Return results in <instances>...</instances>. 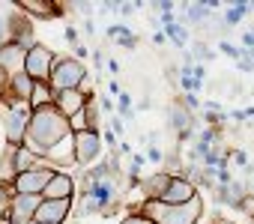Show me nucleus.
<instances>
[{"mask_svg":"<svg viewBox=\"0 0 254 224\" xmlns=\"http://www.w3.org/2000/svg\"><path fill=\"white\" fill-rule=\"evenodd\" d=\"M69 135V120L60 114L54 105L48 108H39V111H30V123H27V135H24V147L36 156L45 159V153Z\"/></svg>","mask_w":254,"mask_h":224,"instance_id":"nucleus-1","label":"nucleus"},{"mask_svg":"<svg viewBox=\"0 0 254 224\" xmlns=\"http://www.w3.org/2000/svg\"><path fill=\"white\" fill-rule=\"evenodd\" d=\"M141 212L153 221V224H197L203 218V197H191L183 206H168L162 200H144Z\"/></svg>","mask_w":254,"mask_h":224,"instance_id":"nucleus-2","label":"nucleus"},{"mask_svg":"<svg viewBox=\"0 0 254 224\" xmlns=\"http://www.w3.org/2000/svg\"><path fill=\"white\" fill-rule=\"evenodd\" d=\"M27 123H30V108L18 105V102H0V126H3V138L6 147H21L24 135H27Z\"/></svg>","mask_w":254,"mask_h":224,"instance_id":"nucleus-3","label":"nucleus"},{"mask_svg":"<svg viewBox=\"0 0 254 224\" xmlns=\"http://www.w3.org/2000/svg\"><path fill=\"white\" fill-rule=\"evenodd\" d=\"M84 78H87V69H84L81 60H75V57H57L54 66H51V75H48V87L54 93H66V90H78Z\"/></svg>","mask_w":254,"mask_h":224,"instance_id":"nucleus-4","label":"nucleus"},{"mask_svg":"<svg viewBox=\"0 0 254 224\" xmlns=\"http://www.w3.org/2000/svg\"><path fill=\"white\" fill-rule=\"evenodd\" d=\"M54 60H57V54L48 45L33 42V48H27V57H24V75L30 81H48Z\"/></svg>","mask_w":254,"mask_h":224,"instance_id":"nucleus-5","label":"nucleus"},{"mask_svg":"<svg viewBox=\"0 0 254 224\" xmlns=\"http://www.w3.org/2000/svg\"><path fill=\"white\" fill-rule=\"evenodd\" d=\"M51 176H54V168L51 165L36 168V170H27V173H18L12 179V194H36V197H42V191H45V185H48Z\"/></svg>","mask_w":254,"mask_h":224,"instance_id":"nucleus-6","label":"nucleus"},{"mask_svg":"<svg viewBox=\"0 0 254 224\" xmlns=\"http://www.w3.org/2000/svg\"><path fill=\"white\" fill-rule=\"evenodd\" d=\"M102 150L105 147H102V135L99 132L87 129V132L75 135V162H78V168H90L93 162H99Z\"/></svg>","mask_w":254,"mask_h":224,"instance_id":"nucleus-7","label":"nucleus"},{"mask_svg":"<svg viewBox=\"0 0 254 224\" xmlns=\"http://www.w3.org/2000/svg\"><path fill=\"white\" fill-rule=\"evenodd\" d=\"M45 165H51L54 170L57 168H78L75 162V135L69 132L66 138H60L48 153H45Z\"/></svg>","mask_w":254,"mask_h":224,"instance_id":"nucleus-8","label":"nucleus"},{"mask_svg":"<svg viewBox=\"0 0 254 224\" xmlns=\"http://www.w3.org/2000/svg\"><path fill=\"white\" fill-rule=\"evenodd\" d=\"M69 215H72V197L69 200H42L33 221L36 224H66Z\"/></svg>","mask_w":254,"mask_h":224,"instance_id":"nucleus-9","label":"nucleus"},{"mask_svg":"<svg viewBox=\"0 0 254 224\" xmlns=\"http://www.w3.org/2000/svg\"><path fill=\"white\" fill-rule=\"evenodd\" d=\"M75 191H78L75 176L66 170H54V176L48 179V185L42 191V200H69V197H75Z\"/></svg>","mask_w":254,"mask_h":224,"instance_id":"nucleus-10","label":"nucleus"},{"mask_svg":"<svg viewBox=\"0 0 254 224\" xmlns=\"http://www.w3.org/2000/svg\"><path fill=\"white\" fill-rule=\"evenodd\" d=\"M27 24V18L18 15L15 3H0V48L9 45L15 39V33Z\"/></svg>","mask_w":254,"mask_h":224,"instance_id":"nucleus-11","label":"nucleus"},{"mask_svg":"<svg viewBox=\"0 0 254 224\" xmlns=\"http://www.w3.org/2000/svg\"><path fill=\"white\" fill-rule=\"evenodd\" d=\"M42 197L36 194H12V203H9V221L12 224H30L36 209H39Z\"/></svg>","mask_w":254,"mask_h":224,"instance_id":"nucleus-12","label":"nucleus"},{"mask_svg":"<svg viewBox=\"0 0 254 224\" xmlns=\"http://www.w3.org/2000/svg\"><path fill=\"white\" fill-rule=\"evenodd\" d=\"M200 191L186 179V176H171V182H168V191L162 194V203H168V206H183V203H189L191 197H197Z\"/></svg>","mask_w":254,"mask_h":224,"instance_id":"nucleus-13","label":"nucleus"},{"mask_svg":"<svg viewBox=\"0 0 254 224\" xmlns=\"http://www.w3.org/2000/svg\"><path fill=\"white\" fill-rule=\"evenodd\" d=\"M24 57H27V51H24L21 45H12V42H9V45L0 48V69L12 78V75L24 72Z\"/></svg>","mask_w":254,"mask_h":224,"instance_id":"nucleus-14","label":"nucleus"},{"mask_svg":"<svg viewBox=\"0 0 254 224\" xmlns=\"http://www.w3.org/2000/svg\"><path fill=\"white\" fill-rule=\"evenodd\" d=\"M168 182H171V176H168L165 170H156V173H150V176H141L138 188H141L144 200H162V194L168 191Z\"/></svg>","mask_w":254,"mask_h":224,"instance_id":"nucleus-15","label":"nucleus"},{"mask_svg":"<svg viewBox=\"0 0 254 224\" xmlns=\"http://www.w3.org/2000/svg\"><path fill=\"white\" fill-rule=\"evenodd\" d=\"M84 105H87V99L78 93V90H66V93H54V108L60 111V114L69 120V117H75L78 111H84Z\"/></svg>","mask_w":254,"mask_h":224,"instance_id":"nucleus-16","label":"nucleus"},{"mask_svg":"<svg viewBox=\"0 0 254 224\" xmlns=\"http://www.w3.org/2000/svg\"><path fill=\"white\" fill-rule=\"evenodd\" d=\"M248 194V185L242 182V179H230L227 185H215V200L218 203H227V206H239L242 203V197Z\"/></svg>","mask_w":254,"mask_h":224,"instance_id":"nucleus-17","label":"nucleus"},{"mask_svg":"<svg viewBox=\"0 0 254 224\" xmlns=\"http://www.w3.org/2000/svg\"><path fill=\"white\" fill-rule=\"evenodd\" d=\"M15 9H18V12H30V15H36V18H57V15L63 12L60 6L48 3V0H42V3H33V0H18Z\"/></svg>","mask_w":254,"mask_h":224,"instance_id":"nucleus-18","label":"nucleus"},{"mask_svg":"<svg viewBox=\"0 0 254 224\" xmlns=\"http://www.w3.org/2000/svg\"><path fill=\"white\" fill-rule=\"evenodd\" d=\"M12 159H15V170H18V173H27V170L45 168V159H42V156H36V153H30L24 144H21V147H15Z\"/></svg>","mask_w":254,"mask_h":224,"instance_id":"nucleus-19","label":"nucleus"},{"mask_svg":"<svg viewBox=\"0 0 254 224\" xmlns=\"http://www.w3.org/2000/svg\"><path fill=\"white\" fill-rule=\"evenodd\" d=\"M48 105H54V90L48 87V81H33V93L27 99V108L39 111V108H48Z\"/></svg>","mask_w":254,"mask_h":224,"instance_id":"nucleus-20","label":"nucleus"},{"mask_svg":"<svg viewBox=\"0 0 254 224\" xmlns=\"http://www.w3.org/2000/svg\"><path fill=\"white\" fill-rule=\"evenodd\" d=\"M248 12H251V9L242 3V0H233V6L224 12V21H221V24H224V27H236V24H239V21L248 15Z\"/></svg>","mask_w":254,"mask_h":224,"instance_id":"nucleus-21","label":"nucleus"},{"mask_svg":"<svg viewBox=\"0 0 254 224\" xmlns=\"http://www.w3.org/2000/svg\"><path fill=\"white\" fill-rule=\"evenodd\" d=\"M162 30H165V36H168V42H174L177 48H183V51H186V42H189V30H186L183 24H177V21H174V24H168V27H162Z\"/></svg>","mask_w":254,"mask_h":224,"instance_id":"nucleus-22","label":"nucleus"},{"mask_svg":"<svg viewBox=\"0 0 254 224\" xmlns=\"http://www.w3.org/2000/svg\"><path fill=\"white\" fill-rule=\"evenodd\" d=\"M191 48H194V51H191V57H194V60H197L200 66H206L209 60H215V51H212V48H209L206 42H194Z\"/></svg>","mask_w":254,"mask_h":224,"instance_id":"nucleus-23","label":"nucleus"},{"mask_svg":"<svg viewBox=\"0 0 254 224\" xmlns=\"http://www.w3.org/2000/svg\"><path fill=\"white\" fill-rule=\"evenodd\" d=\"M186 18L189 21H194V24H203L206 18H209V9L200 3V6H186Z\"/></svg>","mask_w":254,"mask_h":224,"instance_id":"nucleus-24","label":"nucleus"},{"mask_svg":"<svg viewBox=\"0 0 254 224\" xmlns=\"http://www.w3.org/2000/svg\"><path fill=\"white\" fill-rule=\"evenodd\" d=\"M218 51H221L224 57H230V60H242V54H245L242 48H236V45H233V42H227V39H221V42H218Z\"/></svg>","mask_w":254,"mask_h":224,"instance_id":"nucleus-25","label":"nucleus"},{"mask_svg":"<svg viewBox=\"0 0 254 224\" xmlns=\"http://www.w3.org/2000/svg\"><path fill=\"white\" fill-rule=\"evenodd\" d=\"M236 212H242V215H245V218H248V221L254 224V194H251V191H248V194L242 197V203L236 206Z\"/></svg>","mask_w":254,"mask_h":224,"instance_id":"nucleus-26","label":"nucleus"},{"mask_svg":"<svg viewBox=\"0 0 254 224\" xmlns=\"http://www.w3.org/2000/svg\"><path fill=\"white\" fill-rule=\"evenodd\" d=\"M120 224H153V221H150V218H147V215H144L141 209H132L129 215H126V218L120 221Z\"/></svg>","mask_w":254,"mask_h":224,"instance_id":"nucleus-27","label":"nucleus"},{"mask_svg":"<svg viewBox=\"0 0 254 224\" xmlns=\"http://www.w3.org/2000/svg\"><path fill=\"white\" fill-rule=\"evenodd\" d=\"M108 129L114 132V138H117V141H123V132H126V123H123V117H117V114H114V117L108 120Z\"/></svg>","mask_w":254,"mask_h":224,"instance_id":"nucleus-28","label":"nucleus"},{"mask_svg":"<svg viewBox=\"0 0 254 224\" xmlns=\"http://www.w3.org/2000/svg\"><path fill=\"white\" fill-rule=\"evenodd\" d=\"M9 203H12V194L6 188H0V221L9 215Z\"/></svg>","mask_w":254,"mask_h":224,"instance_id":"nucleus-29","label":"nucleus"},{"mask_svg":"<svg viewBox=\"0 0 254 224\" xmlns=\"http://www.w3.org/2000/svg\"><path fill=\"white\" fill-rule=\"evenodd\" d=\"M117 42H120V45H123L126 51H135V45H138V36H135V33L129 30V33H123V36H120Z\"/></svg>","mask_w":254,"mask_h":224,"instance_id":"nucleus-30","label":"nucleus"},{"mask_svg":"<svg viewBox=\"0 0 254 224\" xmlns=\"http://www.w3.org/2000/svg\"><path fill=\"white\" fill-rule=\"evenodd\" d=\"M183 105H189V111H191V114H194V111L200 108V99L194 96V93H183V99H180Z\"/></svg>","mask_w":254,"mask_h":224,"instance_id":"nucleus-31","label":"nucleus"},{"mask_svg":"<svg viewBox=\"0 0 254 224\" xmlns=\"http://www.w3.org/2000/svg\"><path fill=\"white\" fill-rule=\"evenodd\" d=\"M147 162H153V165H162V162H165V153H162V147H150V150H147Z\"/></svg>","mask_w":254,"mask_h":224,"instance_id":"nucleus-32","label":"nucleus"},{"mask_svg":"<svg viewBox=\"0 0 254 224\" xmlns=\"http://www.w3.org/2000/svg\"><path fill=\"white\" fill-rule=\"evenodd\" d=\"M153 9L162 12V15H168V12H174V3H171V0H153Z\"/></svg>","mask_w":254,"mask_h":224,"instance_id":"nucleus-33","label":"nucleus"},{"mask_svg":"<svg viewBox=\"0 0 254 224\" xmlns=\"http://www.w3.org/2000/svg\"><path fill=\"white\" fill-rule=\"evenodd\" d=\"M236 66H239L242 72H254V60H251L248 54H242V60H236Z\"/></svg>","mask_w":254,"mask_h":224,"instance_id":"nucleus-34","label":"nucleus"},{"mask_svg":"<svg viewBox=\"0 0 254 224\" xmlns=\"http://www.w3.org/2000/svg\"><path fill=\"white\" fill-rule=\"evenodd\" d=\"M6 90H9V75L0 69V99H6Z\"/></svg>","mask_w":254,"mask_h":224,"instance_id":"nucleus-35","label":"nucleus"},{"mask_svg":"<svg viewBox=\"0 0 254 224\" xmlns=\"http://www.w3.org/2000/svg\"><path fill=\"white\" fill-rule=\"evenodd\" d=\"M63 36H66V39H69V42H72V48H75V45H78V30H75V27H72V24H66V30H63Z\"/></svg>","mask_w":254,"mask_h":224,"instance_id":"nucleus-36","label":"nucleus"},{"mask_svg":"<svg viewBox=\"0 0 254 224\" xmlns=\"http://www.w3.org/2000/svg\"><path fill=\"white\" fill-rule=\"evenodd\" d=\"M93 66H96V72H102V66H105V54H102L99 48L93 51Z\"/></svg>","mask_w":254,"mask_h":224,"instance_id":"nucleus-37","label":"nucleus"},{"mask_svg":"<svg viewBox=\"0 0 254 224\" xmlns=\"http://www.w3.org/2000/svg\"><path fill=\"white\" fill-rule=\"evenodd\" d=\"M81 30H84L87 36H93V33H96V24H93V18H84V21H81Z\"/></svg>","mask_w":254,"mask_h":224,"instance_id":"nucleus-38","label":"nucleus"},{"mask_svg":"<svg viewBox=\"0 0 254 224\" xmlns=\"http://www.w3.org/2000/svg\"><path fill=\"white\" fill-rule=\"evenodd\" d=\"M108 93H111V96H120V93H123V87H120V81H117V78H111V81H108Z\"/></svg>","mask_w":254,"mask_h":224,"instance_id":"nucleus-39","label":"nucleus"},{"mask_svg":"<svg viewBox=\"0 0 254 224\" xmlns=\"http://www.w3.org/2000/svg\"><path fill=\"white\" fill-rule=\"evenodd\" d=\"M153 45H168V36H165V30H156V33H153Z\"/></svg>","mask_w":254,"mask_h":224,"instance_id":"nucleus-40","label":"nucleus"},{"mask_svg":"<svg viewBox=\"0 0 254 224\" xmlns=\"http://www.w3.org/2000/svg\"><path fill=\"white\" fill-rule=\"evenodd\" d=\"M105 66H108V72H111V75H114V78H117V75H120V63H117V60H114V57H111V60H108V63H105Z\"/></svg>","mask_w":254,"mask_h":224,"instance_id":"nucleus-41","label":"nucleus"},{"mask_svg":"<svg viewBox=\"0 0 254 224\" xmlns=\"http://www.w3.org/2000/svg\"><path fill=\"white\" fill-rule=\"evenodd\" d=\"M120 12H123V15H132V12H135V3H123Z\"/></svg>","mask_w":254,"mask_h":224,"instance_id":"nucleus-42","label":"nucleus"},{"mask_svg":"<svg viewBox=\"0 0 254 224\" xmlns=\"http://www.w3.org/2000/svg\"><path fill=\"white\" fill-rule=\"evenodd\" d=\"M209 224H221V218H215V221H209Z\"/></svg>","mask_w":254,"mask_h":224,"instance_id":"nucleus-43","label":"nucleus"},{"mask_svg":"<svg viewBox=\"0 0 254 224\" xmlns=\"http://www.w3.org/2000/svg\"><path fill=\"white\" fill-rule=\"evenodd\" d=\"M221 224H230V221H224V218H221Z\"/></svg>","mask_w":254,"mask_h":224,"instance_id":"nucleus-44","label":"nucleus"},{"mask_svg":"<svg viewBox=\"0 0 254 224\" xmlns=\"http://www.w3.org/2000/svg\"><path fill=\"white\" fill-rule=\"evenodd\" d=\"M248 9H254V3H251V6H248Z\"/></svg>","mask_w":254,"mask_h":224,"instance_id":"nucleus-45","label":"nucleus"},{"mask_svg":"<svg viewBox=\"0 0 254 224\" xmlns=\"http://www.w3.org/2000/svg\"><path fill=\"white\" fill-rule=\"evenodd\" d=\"M72 224H81V221H72Z\"/></svg>","mask_w":254,"mask_h":224,"instance_id":"nucleus-46","label":"nucleus"},{"mask_svg":"<svg viewBox=\"0 0 254 224\" xmlns=\"http://www.w3.org/2000/svg\"><path fill=\"white\" fill-rule=\"evenodd\" d=\"M251 96H254V90H251Z\"/></svg>","mask_w":254,"mask_h":224,"instance_id":"nucleus-47","label":"nucleus"},{"mask_svg":"<svg viewBox=\"0 0 254 224\" xmlns=\"http://www.w3.org/2000/svg\"><path fill=\"white\" fill-rule=\"evenodd\" d=\"M30 224H36V221H30Z\"/></svg>","mask_w":254,"mask_h":224,"instance_id":"nucleus-48","label":"nucleus"}]
</instances>
